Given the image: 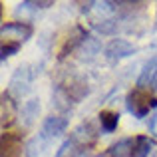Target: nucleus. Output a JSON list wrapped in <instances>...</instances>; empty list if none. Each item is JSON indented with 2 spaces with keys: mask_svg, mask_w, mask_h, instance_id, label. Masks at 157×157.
Listing matches in <instances>:
<instances>
[{
  "mask_svg": "<svg viewBox=\"0 0 157 157\" xmlns=\"http://www.w3.org/2000/svg\"><path fill=\"white\" fill-rule=\"evenodd\" d=\"M36 78V72L32 70L30 64H22L16 68V72L12 74L10 78V84H8V90L6 92L10 94L14 100H20V98L28 96L32 90V82Z\"/></svg>",
  "mask_w": 157,
  "mask_h": 157,
  "instance_id": "nucleus-1",
  "label": "nucleus"
},
{
  "mask_svg": "<svg viewBox=\"0 0 157 157\" xmlns=\"http://www.w3.org/2000/svg\"><path fill=\"white\" fill-rule=\"evenodd\" d=\"M127 109L133 113V117H145L153 107H157V98H151L149 90L135 88L127 96Z\"/></svg>",
  "mask_w": 157,
  "mask_h": 157,
  "instance_id": "nucleus-2",
  "label": "nucleus"
},
{
  "mask_svg": "<svg viewBox=\"0 0 157 157\" xmlns=\"http://www.w3.org/2000/svg\"><path fill=\"white\" fill-rule=\"evenodd\" d=\"M0 36H2V44L6 46H20L32 36V26L26 22H8L2 24Z\"/></svg>",
  "mask_w": 157,
  "mask_h": 157,
  "instance_id": "nucleus-3",
  "label": "nucleus"
},
{
  "mask_svg": "<svg viewBox=\"0 0 157 157\" xmlns=\"http://www.w3.org/2000/svg\"><path fill=\"white\" fill-rule=\"evenodd\" d=\"M137 52V48L129 42V40H123V38H115L111 40L109 44L104 48V56L109 62H119V60H125V58L133 56Z\"/></svg>",
  "mask_w": 157,
  "mask_h": 157,
  "instance_id": "nucleus-4",
  "label": "nucleus"
},
{
  "mask_svg": "<svg viewBox=\"0 0 157 157\" xmlns=\"http://www.w3.org/2000/svg\"><path fill=\"white\" fill-rule=\"evenodd\" d=\"M68 129V117L66 115H48L46 119L42 121V127H40V135L46 139H50V141H54L56 137H60L64 131Z\"/></svg>",
  "mask_w": 157,
  "mask_h": 157,
  "instance_id": "nucleus-5",
  "label": "nucleus"
},
{
  "mask_svg": "<svg viewBox=\"0 0 157 157\" xmlns=\"http://www.w3.org/2000/svg\"><path fill=\"white\" fill-rule=\"evenodd\" d=\"M72 139L76 145H80V147H90L92 143H96V139H98V131L94 129V125L90 121H82L80 125H76L72 129Z\"/></svg>",
  "mask_w": 157,
  "mask_h": 157,
  "instance_id": "nucleus-6",
  "label": "nucleus"
},
{
  "mask_svg": "<svg viewBox=\"0 0 157 157\" xmlns=\"http://www.w3.org/2000/svg\"><path fill=\"white\" fill-rule=\"evenodd\" d=\"M98 54H101V42L96 36H86L76 48V56L82 62H92L94 58H98Z\"/></svg>",
  "mask_w": 157,
  "mask_h": 157,
  "instance_id": "nucleus-7",
  "label": "nucleus"
},
{
  "mask_svg": "<svg viewBox=\"0 0 157 157\" xmlns=\"http://www.w3.org/2000/svg\"><path fill=\"white\" fill-rule=\"evenodd\" d=\"M42 111V104H40V98H30L26 100L20 107V121H22L24 127H32L36 121H38V115Z\"/></svg>",
  "mask_w": 157,
  "mask_h": 157,
  "instance_id": "nucleus-8",
  "label": "nucleus"
},
{
  "mask_svg": "<svg viewBox=\"0 0 157 157\" xmlns=\"http://www.w3.org/2000/svg\"><path fill=\"white\" fill-rule=\"evenodd\" d=\"M20 115V109L16 105V100L8 92L2 94V104H0V117H2V125L10 127L16 121V117Z\"/></svg>",
  "mask_w": 157,
  "mask_h": 157,
  "instance_id": "nucleus-9",
  "label": "nucleus"
},
{
  "mask_svg": "<svg viewBox=\"0 0 157 157\" xmlns=\"http://www.w3.org/2000/svg\"><path fill=\"white\" fill-rule=\"evenodd\" d=\"M50 139L42 137V135H34V137L30 139V141L26 143V149H24V153H26V157H48V153H50Z\"/></svg>",
  "mask_w": 157,
  "mask_h": 157,
  "instance_id": "nucleus-10",
  "label": "nucleus"
},
{
  "mask_svg": "<svg viewBox=\"0 0 157 157\" xmlns=\"http://www.w3.org/2000/svg\"><path fill=\"white\" fill-rule=\"evenodd\" d=\"M155 82H157V56L143 64V70L137 78V88L149 90L151 86H155Z\"/></svg>",
  "mask_w": 157,
  "mask_h": 157,
  "instance_id": "nucleus-11",
  "label": "nucleus"
},
{
  "mask_svg": "<svg viewBox=\"0 0 157 157\" xmlns=\"http://www.w3.org/2000/svg\"><path fill=\"white\" fill-rule=\"evenodd\" d=\"M72 104H76V101H74L72 96L66 92L64 86H56V88H54V92H52V105L56 107L58 111H62V115H64L66 111L72 107Z\"/></svg>",
  "mask_w": 157,
  "mask_h": 157,
  "instance_id": "nucleus-12",
  "label": "nucleus"
},
{
  "mask_svg": "<svg viewBox=\"0 0 157 157\" xmlns=\"http://www.w3.org/2000/svg\"><path fill=\"white\" fill-rule=\"evenodd\" d=\"M135 137H123L107 149V157H133Z\"/></svg>",
  "mask_w": 157,
  "mask_h": 157,
  "instance_id": "nucleus-13",
  "label": "nucleus"
},
{
  "mask_svg": "<svg viewBox=\"0 0 157 157\" xmlns=\"http://www.w3.org/2000/svg\"><path fill=\"white\" fill-rule=\"evenodd\" d=\"M64 88H66V92H68L70 96H72V100H74V101L84 100V98L90 94L88 84H86V82L82 80V78H78V76L70 78V82H68V84H64Z\"/></svg>",
  "mask_w": 157,
  "mask_h": 157,
  "instance_id": "nucleus-14",
  "label": "nucleus"
},
{
  "mask_svg": "<svg viewBox=\"0 0 157 157\" xmlns=\"http://www.w3.org/2000/svg\"><path fill=\"white\" fill-rule=\"evenodd\" d=\"M22 149H26V147H22L20 137L4 133V137H2V157H22Z\"/></svg>",
  "mask_w": 157,
  "mask_h": 157,
  "instance_id": "nucleus-15",
  "label": "nucleus"
},
{
  "mask_svg": "<svg viewBox=\"0 0 157 157\" xmlns=\"http://www.w3.org/2000/svg\"><path fill=\"white\" fill-rule=\"evenodd\" d=\"M100 125L104 133H113L117 129V123H119V113L117 111H111V109H104L100 111Z\"/></svg>",
  "mask_w": 157,
  "mask_h": 157,
  "instance_id": "nucleus-16",
  "label": "nucleus"
},
{
  "mask_svg": "<svg viewBox=\"0 0 157 157\" xmlns=\"http://www.w3.org/2000/svg\"><path fill=\"white\" fill-rule=\"evenodd\" d=\"M153 147H155V141L149 135H137L133 145V157H149Z\"/></svg>",
  "mask_w": 157,
  "mask_h": 157,
  "instance_id": "nucleus-17",
  "label": "nucleus"
},
{
  "mask_svg": "<svg viewBox=\"0 0 157 157\" xmlns=\"http://www.w3.org/2000/svg\"><path fill=\"white\" fill-rule=\"evenodd\" d=\"M92 26H94V30L101 36H111L117 30V22H115L113 18H101V20H98V22H94Z\"/></svg>",
  "mask_w": 157,
  "mask_h": 157,
  "instance_id": "nucleus-18",
  "label": "nucleus"
},
{
  "mask_svg": "<svg viewBox=\"0 0 157 157\" xmlns=\"http://www.w3.org/2000/svg\"><path fill=\"white\" fill-rule=\"evenodd\" d=\"M74 147H76V143H74L72 139H66V141L56 149V155L54 157H74L76 155V149H74Z\"/></svg>",
  "mask_w": 157,
  "mask_h": 157,
  "instance_id": "nucleus-19",
  "label": "nucleus"
},
{
  "mask_svg": "<svg viewBox=\"0 0 157 157\" xmlns=\"http://www.w3.org/2000/svg\"><path fill=\"white\" fill-rule=\"evenodd\" d=\"M18 48H20V46H6V44H2V60L14 56V54L18 52Z\"/></svg>",
  "mask_w": 157,
  "mask_h": 157,
  "instance_id": "nucleus-20",
  "label": "nucleus"
},
{
  "mask_svg": "<svg viewBox=\"0 0 157 157\" xmlns=\"http://www.w3.org/2000/svg\"><path fill=\"white\" fill-rule=\"evenodd\" d=\"M155 86H157V82H155Z\"/></svg>",
  "mask_w": 157,
  "mask_h": 157,
  "instance_id": "nucleus-21",
  "label": "nucleus"
}]
</instances>
